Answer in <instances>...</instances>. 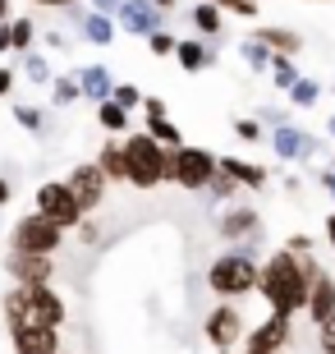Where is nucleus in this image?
<instances>
[{
	"mask_svg": "<svg viewBox=\"0 0 335 354\" xmlns=\"http://www.w3.org/2000/svg\"><path fill=\"white\" fill-rule=\"evenodd\" d=\"M156 5H161L166 14H175V10H180V0H156Z\"/></svg>",
	"mask_w": 335,
	"mask_h": 354,
	"instance_id": "nucleus-51",
	"label": "nucleus"
},
{
	"mask_svg": "<svg viewBox=\"0 0 335 354\" xmlns=\"http://www.w3.org/2000/svg\"><path fill=\"white\" fill-rule=\"evenodd\" d=\"M74 235H78V244H97V239H102V225L92 221V216H83V221H78V230H74Z\"/></svg>",
	"mask_w": 335,
	"mask_h": 354,
	"instance_id": "nucleus-39",
	"label": "nucleus"
},
{
	"mask_svg": "<svg viewBox=\"0 0 335 354\" xmlns=\"http://www.w3.org/2000/svg\"><path fill=\"white\" fill-rule=\"evenodd\" d=\"M19 88V69H10V65H0V102L10 97V92Z\"/></svg>",
	"mask_w": 335,
	"mask_h": 354,
	"instance_id": "nucleus-40",
	"label": "nucleus"
},
{
	"mask_svg": "<svg viewBox=\"0 0 335 354\" xmlns=\"http://www.w3.org/2000/svg\"><path fill=\"white\" fill-rule=\"evenodd\" d=\"M322 147H326V143L317 138V133L298 129V124H289V120L271 129V152H276L285 166H289V161H312V157H322Z\"/></svg>",
	"mask_w": 335,
	"mask_h": 354,
	"instance_id": "nucleus-10",
	"label": "nucleus"
},
{
	"mask_svg": "<svg viewBox=\"0 0 335 354\" xmlns=\"http://www.w3.org/2000/svg\"><path fill=\"white\" fill-rule=\"evenodd\" d=\"M202 336L211 350H234V345L248 336V322L239 313V304H216L211 313L202 317Z\"/></svg>",
	"mask_w": 335,
	"mask_h": 354,
	"instance_id": "nucleus-8",
	"label": "nucleus"
},
{
	"mask_svg": "<svg viewBox=\"0 0 335 354\" xmlns=\"http://www.w3.org/2000/svg\"><path fill=\"white\" fill-rule=\"evenodd\" d=\"M142 129L152 133V138H156V143H161V147H180V143H184L180 124H175V120H170V115H147V120H142Z\"/></svg>",
	"mask_w": 335,
	"mask_h": 354,
	"instance_id": "nucleus-28",
	"label": "nucleus"
},
{
	"mask_svg": "<svg viewBox=\"0 0 335 354\" xmlns=\"http://www.w3.org/2000/svg\"><path fill=\"white\" fill-rule=\"evenodd\" d=\"M175 60H180L184 74H202V69L220 65V46H216V41H207V37H180Z\"/></svg>",
	"mask_w": 335,
	"mask_h": 354,
	"instance_id": "nucleus-15",
	"label": "nucleus"
},
{
	"mask_svg": "<svg viewBox=\"0 0 335 354\" xmlns=\"http://www.w3.org/2000/svg\"><path fill=\"white\" fill-rule=\"evenodd\" d=\"M119 106H129V111H138L142 106V88H133V83H115V92H111Z\"/></svg>",
	"mask_w": 335,
	"mask_h": 354,
	"instance_id": "nucleus-37",
	"label": "nucleus"
},
{
	"mask_svg": "<svg viewBox=\"0 0 335 354\" xmlns=\"http://www.w3.org/2000/svg\"><path fill=\"white\" fill-rule=\"evenodd\" d=\"M189 19H193L198 37H207V41H220V37H225V10H216L211 0H198L193 10H189Z\"/></svg>",
	"mask_w": 335,
	"mask_h": 354,
	"instance_id": "nucleus-21",
	"label": "nucleus"
},
{
	"mask_svg": "<svg viewBox=\"0 0 335 354\" xmlns=\"http://www.w3.org/2000/svg\"><path fill=\"white\" fill-rule=\"evenodd\" d=\"M220 171L234 175V180L244 184V194H258V189H267V166H258V161H244V157H220Z\"/></svg>",
	"mask_w": 335,
	"mask_h": 354,
	"instance_id": "nucleus-20",
	"label": "nucleus"
},
{
	"mask_svg": "<svg viewBox=\"0 0 335 354\" xmlns=\"http://www.w3.org/2000/svg\"><path fill=\"white\" fill-rule=\"evenodd\" d=\"M14 198V189H10V180H5V175H0V207H5V203H10Z\"/></svg>",
	"mask_w": 335,
	"mask_h": 354,
	"instance_id": "nucleus-49",
	"label": "nucleus"
},
{
	"mask_svg": "<svg viewBox=\"0 0 335 354\" xmlns=\"http://www.w3.org/2000/svg\"><path fill=\"white\" fill-rule=\"evenodd\" d=\"M239 354H248V350H239Z\"/></svg>",
	"mask_w": 335,
	"mask_h": 354,
	"instance_id": "nucleus-55",
	"label": "nucleus"
},
{
	"mask_svg": "<svg viewBox=\"0 0 335 354\" xmlns=\"http://www.w3.org/2000/svg\"><path fill=\"white\" fill-rule=\"evenodd\" d=\"M0 55H14V32H10V24H0Z\"/></svg>",
	"mask_w": 335,
	"mask_h": 354,
	"instance_id": "nucleus-44",
	"label": "nucleus"
},
{
	"mask_svg": "<svg viewBox=\"0 0 335 354\" xmlns=\"http://www.w3.org/2000/svg\"><path fill=\"white\" fill-rule=\"evenodd\" d=\"M285 249H294V253H312V239H303V235H294Z\"/></svg>",
	"mask_w": 335,
	"mask_h": 354,
	"instance_id": "nucleus-47",
	"label": "nucleus"
},
{
	"mask_svg": "<svg viewBox=\"0 0 335 354\" xmlns=\"http://www.w3.org/2000/svg\"><path fill=\"white\" fill-rule=\"evenodd\" d=\"M5 327H65L69 322V304L55 295V286H14L0 299Z\"/></svg>",
	"mask_w": 335,
	"mask_h": 354,
	"instance_id": "nucleus-2",
	"label": "nucleus"
},
{
	"mask_svg": "<svg viewBox=\"0 0 335 354\" xmlns=\"http://www.w3.org/2000/svg\"><path fill=\"white\" fill-rule=\"evenodd\" d=\"M142 115H170L161 97H142Z\"/></svg>",
	"mask_w": 335,
	"mask_h": 354,
	"instance_id": "nucleus-43",
	"label": "nucleus"
},
{
	"mask_svg": "<svg viewBox=\"0 0 335 354\" xmlns=\"http://www.w3.org/2000/svg\"><path fill=\"white\" fill-rule=\"evenodd\" d=\"M142 41H147V51H152L156 60H170V55H175V46H180V37H175L170 28H161V32H152V37H142Z\"/></svg>",
	"mask_w": 335,
	"mask_h": 354,
	"instance_id": "nucleus-34",
	"label": "nucleus"
},
{
	"mask_svg": "<svg viewBox=\"0 0 335 354\" xmlns=\"http://www.w3.org/2000/svg\"><path fill=\"white\" fill-rule=\"evenodd\" d=\"M322 272V263L312 253H294V249H276L262 263L258 276V295L267 299L271 313H285L294 317L308 308V290H312V276Z\"/></svg>",
	"mask_w": 335,
	"mask_h": 354,
	"instance_id": "nucleus-1",
	"label": "nucleus"
},
{
	"mask_svg": "<svg viewBox=\"0 0 335 354\" xmlns=\"http://www.w3.org/2000/svg\"><path fill=\"white\" fill-rule=\"evenodd\" d=\"M65 239H69V230L55 225L51 216H41V212H23L10 225V249L14 253H46V258H55V253L65 249Z\"/></svg>",
	"mask_w": 335,
	"mask_h": 354,
	"instance_id": "nucleus-5",
	"label": "nucleus"
},
{
	"mask_svg": "<svg viewBox=\"0 0 335 354\" xmlns=\"http://www.w3.org/2000/svg\"><path fill=\"white\" fill-rule=\"evenodd\" d=\"M331 157H335V143H331Z\"/></svg>",
	"mask_w": 335,
	"mask_h": 354,
	"instance_id": "nucleus-54",
	"label": "nucleus"
},
{
	"mask_svg": "<svg viewBox=\"0 0 335 354\" xmlns=\"http://www.w3.org/2000/svg\"><path fill=\"white\" fill-rule=\"evenodd\" d=\"M124 157H129V184L133 189H156V184H166V147L156 143L152 133H129L124 138Z\"/></svg>",
	"mask_w": 335,
	"mask_h": 354,
	"instance_id": "nucleus-6",
	"label": "nucleus"
},
{
	"mask_svg": "<svg viewBox=\"0 0 335 354\" xmlns=\"http://www.w3.org/2000/svg\"><path fill=\"white\" fill-rule=\"evenodd\" d=\"M32 212L51 216V221H55V225H65V230H78V221L88 216V212L78 207L74 189H69L65 180H46V184H37V194H32Z\"/></svg>",
	"mask_w": 335,
	"mask_h": 354,
	"instance_id": "nucleus-7",
	"label": "nucleus"
},
{
	"mask_svg": "<svg viewBox=\"0 0 335 354\" xmlns=\"http://www.w3.org/2000/svg\"><path fill=\"white\" fill-rule=\"evenodd\" d=\"M216 171H220V157L211 152V147H198V143L166 147V184H175V189L207 194V184H211Z\"/></svg>",
	"mask_w": 335,
	"mask_h": 354,
	"instance_id": "nucleus-3",
	"label": "nucleus"
},
{
	"mask_svg": "<svg viewBox=\"0 0 335 354\" xmlns=\"http://www.w3.org/2000/svg\"><path fill=\"white\" fill-rule=\"evenodd\" d=\"M216 235L230 239V244L262 239V212L253 207V203H225V212L216 216Z\"/></svg>",
	"mask_w": 335,
	"mask_h": 354,
	"instance_id": "nucleus-11",
	"label": "nucleus"
},
{
	"mask_svg": "<svg viewBox=\"0 0 335 354\" xmlns=\"http://www.w3.org/2000/svg\"><path fill=\"white\" fill-rule=\"evenodd\" d=\"M10 5H14V0H0V24H10V19H14V10H10Z\"/></svg>",
	"mask_w": 335,
	"mask_h": 354,
	"instance_id": "nucleus-50",
	"label": "nucleus"
},
{
	"mask_svg": "<svg viewBox=\"0 0 335 354\" xmlns=\"http://www.w3.org/2000/svg\"><path fill=\"white\" fill-rule=\"evenodd\" d=\"M65 184L74 189V198H78V207L88 212H97L106 203V194H111V180H106V171L97 166V161H78V166H69V175H65Z\"/></svg>",
	"mask_w": 335,
	"mask_h": 354,
	"instance_id": "nucleus-9",
	"label": "nucleus"
},
{
	"mask_svg": "<svg viewBox=\"0 0 335 354\" xmlns=\"http://www.w3.org/2000/svg\"><path fill=\"white\" fill-rule=\"evenodd\" d=\"M239 55H244V65L253 69V74H262V69L271 74V60H276V51H271L267 41H258V37H244V41H239Z\"/></svg>",
	"mask_w": 335,
	"mask_h": 354,
	"instance_id": "nucleus-27",
	"label": "nucleus"
},
{
	"mask_svg": "<svg viewBox=\"0 0 335 354\" xmlns=\"http://www.w3.org/2000/svg\"><path fill=\"white\" fill-rule=\"evenodd\" d=\"M303 313L312 317V327H322L326 317L335 313V276H331V272H317V276H312L308 308H303Z\"/></svg>",
	"mask_w": 335,
	"mask_h": 354,
	"instance_id": "nucleus-17",
	"label": "nucleus"
},
{
	"mask_svg": "<svg viewBox=\"0 0 335 354\" xmlns=\"http://www.w3.org/2000/svg\"><path fill=\"white\" fill-rule=\"evenodd\" d=\"M234 138H244V143H262L267 129H262L258 120H234Z\"/></svg>",
	"mask_w": 335,
	"mask_h": 354,
	"instance_id": "nucleus-36",
	"label": "nucleus"
},
{
	"mask_svg": "<svg viewBox=\"0 0 335 354\" xmlns=\"http://www.w3.org/2000/svg\"><path fill=\"white\" fill-rule=\"evenodd\" d=\"M14 124L28 133H41L46 129V111L41 106H28V102H14Z\"/></svg>",
	"mask_w": 335,
	"mask_h": 354,
	"instance_id": "nucleus-33",
	"label": "nucleus"
},
{
	"mask_svg": "<svg viewBox=\"0 0 335 354\" xmlns=\"http://www.w3.org/2000/svg\"><path fill=\"white\" fill-rule=\"evenodd\" d=\"M326 249L335 253V212H331V216H326Z\"/></svg>",
	"mask_w": 335,
	"mask_h": 354,
	"instance_id": "nucleus-48",
	"label": "nucleus"
},
{
	"mask_svg": "<svg viewBox=\"0 0 335 354\" xmlns=\"http://www.w3.org/2000/svg\"><path fill=\"white\" fill-rule=\"evenodd\" d=\"M5 272L14 276V286H51L55 281V258L46 253H5Z\"/></svg>",
	"mask_w": 335,
	"mask_h": 354,
	"instance_id": "nucleus-14",
	"label": "nucleus"
},
{
	"mask_svg": "<svg viewBox=\"0 0 335 354\" xmlns=\"http://www.w3.org/2000/svg\"><path fill=\"white\" fill-rule=\"evenodd\" d=\"M326 133H331V143H335V115H326Z\"/></svg>",
	"mask_w": 335,
	"mask_h": 354,
	"instance_id": "nucleus-52",
	"label": "nucleus"
},
{
	"mask_svg": "<svg viewBox=\"0 0 335 354\" xmlns=\"http://www.w3.org/2000/svg\"><path fill=\"white\" fill-rule=\"evenodd\" d=\"M253 37L267 41L276 55H298V51H303V32H298V28H285V24H262Z\"/></svg>",
	"mask_w": 335,
	"mask_h": 354,
	"instance_id": "nucleus-19",
	"label": "nucleus"
},
{
	"mask_svg": "<svg viewBox=\"0 0 335 354\" xmlns=\"http://www.w3.org/2000/svg\"><path fill=\"white\" fill-rule=\"evenodd\" d=\"M97 166L106 171L111 184H129V157H124V143H111V138H106V147L97 152Z\"/></svg>",
	"mask_w": 335,
	"mask_h": 354,
	"instance_id": "nucleus-23",
	"label": "nucleus"
},
{
	"mask_svg": "<svg viewBox=\"0 0 335 354\" xmlns=\"http://www.w3.org/2000/svg\"><path fill=\"white\" fill-rule=\"evenodd\" d=\"M41 41H46L51 51H74V46H69V37L60 32V28H51V32H41Z\"/></svg>",
	"mask_w": 335,
	"mask_h": 354,
	"instance_id": "nucleus-41",
	"label": "nucleus"
},
{
	"mask_svg": "<svg viewBox=\"0 0 335 354\" xmlns=\"http://www.w3.org/2000/svg\"><path fill=\"white\" fill-rule=\"evenodd\" d=\"M92 10H102V14H119V5H124V0H88Z\"/></svg>",
	"mask_w": 335,
	"mask_h": 354,
	"instance_id": "nucleus-45",
	"label": "nucleus"
},
{
	"mask_svg": "<svg viewBox=\"0 0 335 354\" xmlns=\"http://www.w3.org/2000/svg\"><path fill=\"white\" fill-rule=\"evenodd\" d=\"M285 97H289V106H294V111H312V106L322 102V83H317V79H298L294 88L285 92Z\"/></svg>",
	"mask_w": 335,
	"mask_h": 354,
	"instance_id": "nucleus-29",
	"label": "nucleus"
},
{
	"mask_svg": "<svg viewBox=\"0 0 335 354\" xmlns=\"http://www.w3.org/2000/svg\"><path fill=\"white\" fill-rule=\"evenodd\" d=\"M239 194H244V184L234 180V175H225V171H216L211 184H207V198H211V203H234Z\"/></svg>",
	"mask_w": 335,
	"mask_h": 354,
	"instance_id": "nucleus-31",
	"label": "nucleus"
},
{
	"mask_svg": "<svg viewBox=\"0 0 335 354\" xmlns=\"http://www.w3.org/2000/svg\"><path fill=\"white\" fill-rule=\"evenodd\" d=\"M317 345H322V354H335V313L317 327Z\"/></svg>",
	"mask_w": 335,
	"mask_h": 354,
	"instance_id": "nucleus-38",
	"label": "nucleus"
},
{
	"mask_svg": "<svg viewBox=\"0 0 335 354\" xmlns=\"http://www.w3.org/2000/svg\"><path fill=\"white\" fill-rule=\"evenodd\" d=\"M19 79H28L32 88H51L55 69H51V60H46L41 51H28V55H23V65H19Z\"/></svg>",
	"mask_w": 335,
	"mask_h": 354,
	"instance_id": "nucleus-25",
	"label": "nucleus"
},
{
	"mask_svg": "<svg viewBox=\"0 0 335 354\" xmlns=\"http://www.w3.org/2000/svg\"><path fill=\"white\" fill-rule=\"evenodd\" d=\"M216 10H225V14H234V19H258L262 14V0H211Z\"/></svg>",
	"mask_w": 335,
	"mask_h": 354,
	"instance_id": "nucleus-35",
	"label": "nucleus"
},
{
	"mask_svg": "<svg viewBox=\"0 0 335 354\" xmlns=\"http://www.w3.org/2000/svg\"><path fill=\"white\" fill-rule=\"evenodd\" d=\"M289 341H294V317L271 313L267 322H258V327H253V336H244V350L248 354H280Z\"/></svg>",
	"mask_w": 335,
	"mask_h": 354,
	"instance_id": "nucleus-13",
	"label": "nucleus"
},
{
	"mask_svg": "<svg viewBox=\"0 0 335 354\" xmlns=\"http://www.w3.org/2000/svg\"><path fill=\"white\" fill-rule=\"evenodd\" d=\"M308 5H331V0H308Z\"/></svg>",
	"mask_w": 335,
	"mask_h": 354,
	"instance_id": "nucleus-53",
	"label": "nucleus"
},
{
	"mask_svg": "<svg viewBox=\"0 0 335 354\" xmlns=\"http://www.w3.org/2000/svg\"><path fill=\"white\" fill-rule=\"evenodd\" d=\"M78 83H83V97H88V102H106V97L115 92V74L106 65H83L78 69Z\"/></svg>",
	"mask_w": 335,
	"mask_h": 354,
	"instance_id": "nucleus-22",
	"label": "nucleus"
},
{
	"mask_svg": "<svg viewBox=\"0 0 335 354\" xmlns=\"http://www.w3.org/2000/svg\"><path fill=\"white\" fill-rule=\"evenodd\" d=\"M298 79H303V74H298L294 55H276V60H271V83H276L280 92H289V88H294Z\"/></svg>",
	"mask_w": 335,
	"mask_h": 354,
	"instance_id": "nucleus-32",
	"label": "nucleus"
},
{
	"mask_svg": "<svg viewBox=\"0 0 335 354\" xmlns=\"http://www.w3.org/2000/svg\"><path fill=\"white\" fill-rule=\"evenodd\" d=\"M129 115H133V111H129V106H119L115 97L97 102V124L106 129V138H115V133H124V129H129V124H133Z\"/></svg>",
	"mask_w": 335,
	"mask_h": 354,
	"instance_id": "nucleus-24",
	"label": "nucleus"
},
{
	"mask_svg": "<svg viewBox=\"0 0 335 354\" xmlns=\"http://www.w3.org/2000/svg\"><path fill=\"white\" fill-rule=\"evenodd\" d=\"M83 102V83H78V69L74 74H55L51 79V106L55 111H65V106Z\"/></svg>",
	"mask_w": 335,
	"mask_h": 354,
	"instance_id": "nucleus-26",
	"label": "nucleus"
},
{
	"mask_svg": "<svg viewBox=\"0 0 335 354\" xmlns=\"http://www.w3.org/2000/svg\"><path fill=\"white\" fill-rule=\"evenodd\" d=\"M317 180H322V189H326V194H331V198H335V166H326V171H322V175H317Z\"/></svg>",
	"mask_w": 335,
	"mask_h": 354,
	"instance_id": "nucleus-46",
	"label": "nucleus"
},
{
	"mask_svg": "<svg viewBox=\"0 0 335 354\" xmlns=\"http://www.w3.org/2000/svg\"><path fill=\"white\" fill-rule=\"evenodd\" d=\"M166 19H170V14L161 10L156 0H124L119 14H115L119 32H129V37H152V32L166 28Z\"/></svg>",
	"mask_w": 335,
	"mask_h": 354,
	"instance_id": "nucleus-12",
	"label": "nucleus"
},
{
	"mask_svg": "<svg viewBox=\"0 0 335 354\" xmlns=\"http://www.w3.org/2000/svg\"><path fill=\"white\" fill-rule=\"evenodd\" d=\"M78 32H83V41H88V46H115L119 24H115V14L88 10V14H83V24H78Z\"/></svg>",
	"mask_w": 335,
	"mask_h": 354,
	"instance_id": "nucleus-18",
	"label": "nucleus"
},
{
	"mask_svg": "<svg viewBox=\"0 0 335 354\" xmlns=\"http://www.w3.org/2000/svg\"><path fill=\"white\" fill-rule=\"evenodd\" d=\"M28 5H41V10H55V14H65V10H74V5H83V0H28Z\"/></svg>",
	"mask_w": 335,
	"mask_h": 354,
	"instance_id": "nucleus-42",
	"label": "nucleus"
},
{
	"mask_svg": "<svg viewBox=\"0 0 335 354\" xmlns=\"http://www.w3.org/2000/svg\"><path fill=\"white\" fill-rule=\"evenodd\" d=\"M258 276H262V263L253 253L230 249L207 267V286H211V295H220V299H244V295L258 290Z\"/></svg>",
	"mask_w": 335,
	"mask_h": 354,
	"instance_id": "nucleus-4",
	"label": "nucleus"
},
{
	"mask_svg": "<svg viewBox=\"0 0 335 354\" xmlns=\"http://www.w3.org/2000/svg\"><path fill=\"white\" fill-rule=\"evenodd\" d=\"M10 32H14V55H28V51H32V41H37V24H32L28 14H14V19H10Z\"/></svg>",
	"mask_w": 335,
	"mask_h": 354,
	"instance_id": "nucleus-30",
	"label": "nucleus"
},
{
	"mask_svg": "<svg viewBox=\"0 0 335 354\" xmlns=\"http://www.w3.org/2000/svg\"><path fill=\"white\" fill-rule=\"evenodd\" d=\"M10 345H14V354H60L65 350L55 327H10Z\"/></svg>",
	"mask_w": 335,
	"mask_h": 354,
	"instance_id": "nucleus-16",
	"label": "nucleus"
}]
</instances>
